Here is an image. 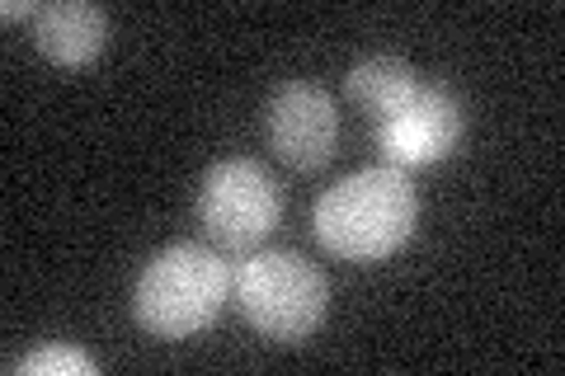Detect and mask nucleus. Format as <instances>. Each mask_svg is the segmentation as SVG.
Here are the masks:
<instances>
[{
  "mask_svg": "<svg viewBox=\"0 0 565 376\" xmlns=\"http://www.w3.org/2000/svg\"><path fill=\"white\" fill-rule=\"evenodd\" d=\"M311 226H316V240L334 259L382 264L396 249L411 245L419 226V193L405 170L367 165V170L334 179L321 198H316Z\"/></svg>",
  "mask_w": 565,
  "mask_h": 376,
  "instance_id": "f257e3e1",
  "label": "nucleus"
},
{
  "mask_svg": "<svg viewBox=\"0 0 565 376\" xmlns=\"http://www.w3.org/2000/svg\"><path fill=\"white\" fill-rule=\"evenodd\" d=\"M232 273L236 268L199 240H174L156 249L132 288L137 325L156 339H189L207 330L232 297Z\"/></svg>",
  "mask_w": 565,
  "mask_h": 376,
  "instance_id": "f03ea898",
  "label": "nucleus"
},
{
  "mask_svg": "<svg viewBox=\"0 0 565 376\" xmlns=\"http://www.w3.org/2000/svg\"><path fill=\"white\" fill-rule=\"evenodd\" d=\"M236 307L269 344H307L330 315V282L321 264L297 249H250L232 273Z\"/></svg>",
  "mask_w": 565,
  "mask_h": 376,
  "instance_id": "7ed1b4c3",
  "label": "nucleus"
},
{
  "mask_svg": "<svg viewBox=\"0 0 565 376\" xmlns=\"http://www.w3.org/2000/svg\"><path fill=\"white\" fill-rule=\"evenodd\" d=\"M199 226L217 249H241L250 255L278 230L282 222V189L274 184V174L259 160H217L203 184H199Z\"/></svg>",
  "mask_w": 565,
  "mask_h": 376,
  "instance_id": "20e7f679",
  "label": "nucleus"
},
{
  "mask_svg": "<svg viewBox=\"0 0 565 376\" xmlns=\"http://www.w3.org/2000/svg\"><path fill=\"white\" fill-rule=\"evenodd\" d=\"M373 122H377V151L386 155V165H396L405 174L448 160L467 132V114L457 95L434 80H419L392 114H382Z\"/></svg>",
  "mask_w": 565,
  "mask_h": 376,
  "instance_id": "39448f33",
  "label": "nucleus"
},
{
  "mask_svg": "<svg viewBox=\"0 0 565 376\" xmlns=\"http://www.w3.org/2000/svg\"><path fill=\"white\" fill-rule=\"evenodd\" d=\"M264 137H269V147L282 165L321 170L334 155V141H340L334 99L311 80L278 85L269 95V104H264Z\"/></svg>",
  "mask_w": 565,
  "mask_h": 376,
  "instance_id": "423d86ee",
  "label": "nucleus"
},
{
  "mask_svg": "<svg viewBox=\"0 0 565 376\" xmlns=\"http://www.w3.org/2000/svg\"><path fill=\"white\" fill-rule=\"evenodd\" d=\"M33 43L47 62L85 66L109 47V14L90 0H52L33 14Z\"/></svg>",
  "mask_w": 565,
  "mask_h": 376,
  "instance_id": "0eeeda50",
  "label": "nucleus"
},
{
  "mask_svg": "<svg viewBox=\"0 0 565 376\" xmlns=\"http://www.w3.org/2000/svg\"><path fill=\"white\" fill-rule=\"evenodd\" d=\"M415 85H419V76H415V66H411V62L377 52V57H363V62H353V66H349L344 95L359 104L363 114L382 118V114H392Z\"/></svg>",
  "mask_w": 565,
  "mask_h": 376,
  "instance_id": "6e6552de",
  "label": "nucleus"
},
{
  "mask_svg": "<svg viewBox=\"0 0 565 376\" xmlns=\"http://www.w3.org/2000/svg\"><path fill=\"white\" fill-rule=\"evenodd\" d=\"M14 376H95L99 363H95V353H85L76 344H43V348H33L29 357H20V363L10 367Z\"/></svg>",
  "mask_w": 565,
  "mask_h": 376,
  "instance_id": "1a4fd4ad",
  "label": "nucleus"
},
{
  "mask_svg": "<svg viewBox=\"0 0 565 376\" xmlns=\"http://www.w3.org/2000/svg\"><path fill=\"white\" fill-rule=\"evenodd\" d=\"M20 14H39V6H29V0H10V6H6V20H20Z\"/></svg>",
  "mask_w": 565,
  "mask_h": 376,
  "instance_id": "9d476101",
  "label": "nucleus"
}]
</instances>
